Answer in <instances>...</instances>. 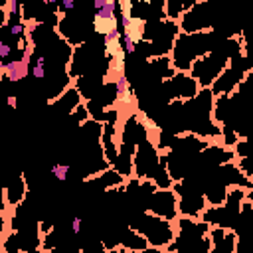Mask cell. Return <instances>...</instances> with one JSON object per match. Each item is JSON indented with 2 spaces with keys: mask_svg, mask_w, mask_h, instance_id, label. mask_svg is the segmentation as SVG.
<instances>
[{
  "mask_svg": "<svg viewBox=\"0 0 253 253\" xmlns=\"http://www.w3.org/2000/svg\"><path fill=\"white\" fill-rule=\"evenodd\" d=\"M223 38H227V36H221L217 30L198 32V34L180 32L178 38L174 40V47L170 51V59H172L174 69L190 73L192 65L198 59H202L204 55H208L211 49H215Z\"/></svg>",
  "mask_w": 253,
  "mask_h": 253,
  "instance_id": "obj_1",
  "label": "cell"
},
{
  "mask_svg": "<svg viewBox=\"0 0 253 253\" xmlns=\"http://www.w3.org/2000/svg\"><path fill=\"white\" fill-rule=\"evenodd\" d=\"M210 225L202 219L178 217L176 219V237L164 249V253H210Z\"/></svg>",
  "mask_w": 253,
  "mask_h": 253,
  "instance_id": "obj_2",
  "label": "cell"
},
{
  "mask_svg": "<svg viewBox=\"0 0 253 253\" xmlns=\"http://www.w3.org/2000/svg\"><path fill=\"white\" fill-rule=\"evenodd\" d=\"M125 221H126V225H130L132 229L142 233L150 247H156L162 251L176 237V221H168V219L158 217L150 211L128 213V215H125Z\"/></svg>",
  "mask_w": 253,
  "mask_h": 253,
  "instance_id": "obj_3",
  "label": "cell"
},
{
  "mask_svg": "<svg viewBox=\"0 0 253 253\" xmlns=\"http://www.w3.org/2000/svg\"><path fill=\"white\" fill-rule=\"evenodd\" d=\"M247 192L249 190H245V188H231L227 192L225 202L221 206H208L200 219L206 221L210 227H223V229L235 231L241 206L247 200Z\"/></svg>",
  "mask_w": 253,
  "mask_h": 253,
  "instance_id": "obj_4",
  "label": "cell"
},
{
  "mask_svg": "<svg viewBox=\"0 0 253 253\" xmlns=\"http://www.w3.org/2000/svg\"><path fill=\"white\" fill-rule=\"evenodd\" d=\"M172 190L178 198V215L200 219L204 210L208 208V202H206L204 190L198 186V182H194L192 178H184V180L174 182Z\"/></svg>",
  "mask_w": 253,
  "mask_h": 253,
  "instance_id": "obj_5",
  "label": "cell"
},
{
  "mask_svg": "<svg viewBox=\"0 0 253 253\" xmlns=\"http://www.w3.org/2000/svg\"><path fill=\"white\" fill-rule=\"evenodd\" d=\"M202 91L200 83L184 71H176L170 79L158 85V99L162 105H168L170 101H190Z\"/></svg>",
  "mask_w": 253,
  "mask_h": 253,
  "instance_id": "obj_6",
  "label": "cell"
},
{
  "mask_svg": "<svg viewBox=\"0 0 253 253\" xmlns=\"http://www.w3.org/2000/svg\"><path fill=\"white\" fill-rule=\"evenodd\" d=\"M211 2L208 0H194L192 8L180 18V32L184 34H198L215 30V16L211 12Z\"/></svg>",
  "mask_w": 253,
  "mask_h": 253,
  "instance_id": "obj_7",
  "label": "cell"
},
{
  "mask_svg": "<svg viewBox=\"0 0 253 253\" xmlns=\"http://www.w3.org/2000/svg\"><path fill=\"white\" fill-rule=\"evenodd\" d=\"M144 211H150L158 217H164L168 221H176L180 215H178V198L174 194V190H154L148 200H146V206H144Z\"/></svg>",
  "mask_w": 253,
  "mask_h": 253,
  "instance_id": "obj_8",
  "label": "cell"
},
{
  "mask_svg": "<svg viewBox=\"0 0 253 253\" xmlns=\"http://www.w3.org/2000/svg\"><path fill=\"white\" fill-rule=\"evenodd\" d=\"M28 196V182H26V174L18 172L16 176L10 178V182L4 186L2 190V202H4V211H12L16 208H20L24 204Z\"/></svg>",
  "mask_w": 253,
  "mask_h": 253,
  "instance_id": "obj_9",
  "label": "cell"
},
{
  "mask_svg": "<svg viewBox=\"0 0 253 253\" xmlns=\"http://www.w3.org/2000/svg\"><path fill=\"white\" fill-rule=\"evenodd\" d=\"M119 22H121V34H123V38L130 40L136 45L146 40L148 22L144 18H138V16H132V14H119Z\"/></svg>",
  "mask_w": 253,
  "mask_h": 253,
  "instance_id": "obj_10",
  "label": "cell"
},
{
  "mask_svg": "<svg viewBox=\"0 0 253 253\" xmlns=\"http://www.w3.org/2000/svg\"><path fill=\"white\" fill-rule=\"evenodd\" d=\"M85 101H83V97H81V93H79V89L75 87V85H71L69 89H65L57 99H53L51 103H47V107L49 109H53V111H59L63 117H71L75 111H77V107L79 105H83Z\"/></svg>",
  "mask_w": 253,
  "mask_h": 253,
  "instance_id": "obj_11",
  "label": "cell"
},
{
  "mask_svg": "<svg viewBox=\"0 0 253 253\" xmlns=\"http://www.w3.org/2000/svg\"><path fill=\"white\" fill-rule=\"evenodd\" d=\"M91 26H93V34L97 38H107L115 32H121V22H119V14L117 16H105L99 12H93L91 18Z\"/></svg>",
  "mask_w": 253,
  "mask_h": 253,
  "instance_id": "obj_12",
  "label": "cell"
},
{
  "mask_svg": "<svg viewBox=\"0 0 253 253\" xmlns=\"http://www.w3.org/2000/svg\"><path fill=\"white\" fill-rule=\"evenodd\" d=\"M121 247L128 249V251H142V249H148L150 245H148V241L144 239L142 233H138L130 225H125L123 235H121Z\"/></svg>",
  "mask_w": 253,
  "mask_h": 253,
  "instance_id": "obj_13",
  "label": "cell"
},
{
  "mask_svg": "<svg viewBox=\"0 0 253 253\" xmlns=\"http://www.w3.org/2000/svg\"><path fill=\"white\" fill-rule=\"evenodd\" d=\"M103 47H105V55H107V59L126 55L125 45H123V34H121V32H115V34L103 38Z\"/></svg>",
  "mask_w": 253,
  "mask_h": 253,
  "instance_id": "obj_14",
  "label": "cell"
},
{
  "mask_svg": "<svg viewBox=\"0 0 253 253\" xmlns=\"http://www.w3.org/2000/svg\"><path fill=\"white\" fill-rule=\"evenodd\" d=\"M194 0L190 2H180V0H164V14H166V20H172V22H180V18L192 8Z\"/></svg>",
  "mask_w": 253,
  "mask_h": 253,
  "instance_id": "obj_15",
  "label": "cell"
},
{
  "mask_svg": "<svg viewBox=\"0 0 253 253\" xmlns=\"http://www.w3.org/2000/svg\"><path fill=\"white\" fill-rule=\"evenodd\" d=\"M69 172H71V164H63V162H55L51 164L49 168V174L57 180V182H65L69 178Z\"/></svg>",
  "mask_w": 253,
  "mask_h": 253,
  "instance_id": "obj_16",
  "label": "cell"
},
{
  "mask_svg": "<svg viewBox=\"0 0 253 253\" xmlns=\"http://www.w3.org/2000/svg\"><path fill=\"white\" fill-rule=\"evenodd\" d=\"M247 200H249V202H251V204H253V188H251V190H249V192H247Z\"/></svg>",
  "mask_w": 253,
  "mask_h": 253,
  "instance_id": "obj_17",
  "label": "cell"
},
{
  "mask_svg": "<svg viewBox=\"0 0 253 253\" xmlns=\"http://www.w3.org/2000/svg\"><path fill=\"white\" fill-rule=\"evenodd\" d=\"M26 253H43L42 249H38V251H26Z\"/></svg>",
  "mask_w": 253,
  "mask_h": 253,
  "instance_id": "obj_18",
  "label": "cell"
}]
</instances>
